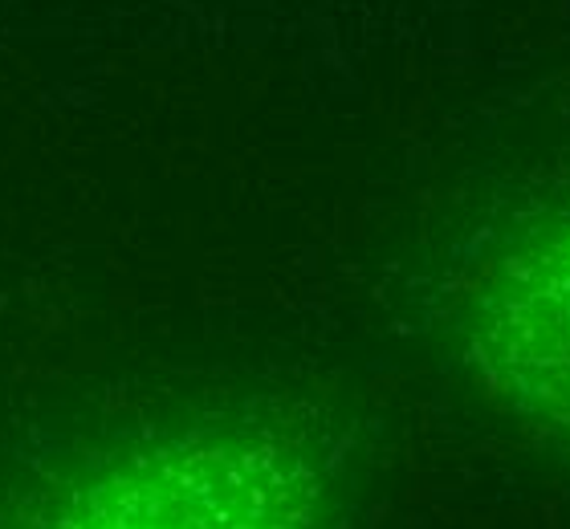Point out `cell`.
Listing matches in <instances>:
<instances>
[{
    "label": "cell",
    "instance_id": "obj_1",
    "mask_svg": "<svg viewBox=\"0 0 570 529\" xmlns=\"http://www.w3.org/2000/svg\"><path fill=\"white\" fill-rule=\"evenodd\" d=\"M297 493L262 457L204 452L135 484L110 529H294Z\"/></svg>",
    "mask_w": 570,
    "mask_h": 529
},
{
    "label": "cell",
    "instance_id": "obj_2",
    "mask_svg": "<svg viewBox=\"0 0 570 529\" xmlns=\"http://www.w3.org/2000/svg\"><path fill=\"white\" fill-rule=\"evenodd\" d=\"M501 363L547 412L570 420V248L538 265L501 322Z\"/></svg>",
    "mask_w": 570,
    "mask_h": 529
}]
</instances>
